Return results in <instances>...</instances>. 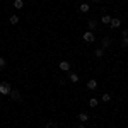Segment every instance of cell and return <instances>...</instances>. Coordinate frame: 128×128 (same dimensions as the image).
Returning a JSON list of instances; mask_svg holds the SVG:
<instances>
[{
  "mask_svg": "<svg viewBox=\"0 0 128 128\" xmlns=\"http://www.w3.org/2000/svg\"><path fill=\"white\" fill-rule=\"evenodd\" d=\"M10 90H12V87H10L9 82H0V94L2 96H9Z\"/></svg>",
  "mask_w": 128,
  "mask_h": 128,
  "instance_id": "cell-1",
  "label": "cell"
},
{
  "mask_svg": "<svg viewBox=\"0 0 128 128\" xmlns=\"http://www.w3.org/2000/svg\"><path fill=\"white\" fill-rule=\"evenodd\" d=\"M82 40L86 41V43H94L96 36H94V32H90V31H86V32L82 34Z\"/></svg>",
  "mask_w": 128,
  "mask_h": 128,
  "instance_id": "cell-2",
  "label": "cell"
},
{
  "mask_svg": "<svg viewBox=\"0 0 128 128\" xmlns=\"http://www.w3.org/2000/svg\"><path fill=\"white\" fill-rule=\"evenodd\" d=\"M58 67H60V70H63V72H68L72 65H70L67 60H63V62H60V63H58Z\"/></svg>",
  "mask_w": 128,
  "mask_h": 128,
  "instance_id": "cell-3",
  "label": "cell"
},
{
  "mask_svg": "<svg viewBox=\"0 0 128 128\" xmlns=\"http://www.w3.org/2000/svg\"><path fill=\"white\" fill-rule=\"evenodd\" d=\"M9 96H10V99H14V101H20V92L17 90V89H12Z\"/></svg>",
  "mask_w": 128,
  "mask_h": 128,
  "instance_id": "cell-4",
  "label": "cell"
},
{
  "mask_svg": "<svg viewBox=\"0 0 128 128\" xmlns=\"http://www.w3.org/2000/svg\"><path fill=\"white\" fill-rule=\"evenodd\" d=\"M109 26H111L113 29H118L120 26H121V20H120V19H116V17H114V19H111V22H109Z\"/></svg>",
  "mask_w": 128,
  "mask_h": 128,
  "instance_id": "cell-5",
  "label": "cell"
},
{
  "mask_svg": "<svg viewBox=\"0 0 128 128\" xmlns=\"http://www.w3.org/2000/svg\"><path fill=\"white\" fill-rule=\"evenodd\" d=\"M96 87H98V80H96V79H90L87 82V89H89V90H94Z\"/></svg>",
  "mask_w": 128,
  "mask_h": 128,
  "instance_id": "cell-6",
  "label": "cell"
},
{
  "mask_svg": "<svg viewBox=\"0 0 128 128\" xmlns=\"http://www.w3.org/2000/svg\"><path fill=\"white\" fill-rule=\"evenodd\" d=\"M79 120H80V123H86V121L89 120V114H87V113H84V111H80V113H79Z\"/></svg>",
  "mask_w": 128,
  "mask_h": 128,
  "instance_id": "cell-7",
  "label": "cell"
},
{
  "mask_svg": "<svg viewBox=\"0 0 128 128\" xmlns=\"http://www.w3.org/2000/svg\"><path fill=\"white\" fill-rule=\"evenodd\" d=\"M87 28H89V31H90V32H94V31H96V20L90 19V20L87 22Z\"/></svg>",
  "mask_w": 128,
  "mask_h": 128,
  "instance_id": "cell-8",
  "label": "cell"
},
{
  "mask_svg": "<svg viewBox=\"0 0 128 128\" xmlns=\"http://www.w3.org/2000/svg\"><path fill=\"white\" fill-rule=\"evenodd\" d=\"M68 80H70V82H74V84H77V82H79V75H77V74H70Z\"/></svg>",
  "mask_w": 128,
  "mask_h": 128,
  "instance_id": "cell-9",
  "label": "cell"
},
{
  "mask_svg": "<svg viewBox=\"0 0 128 128\" xmlns=\"http://www.w3.org/2000/svg\"><path fill=\"white\" fill-rule=\"evenodd\" d=\"M109 44H111V38H109V36L102 38V48H108Z\"/></svg>",
  "mask_w": 128,
  "mask_h": 128,
  "instance_id": "cell-10",
  "label": "cell"
},
{
  "mask_svg": "<svg viewBox=\"0 0 128 128\" xmlns=\"http://www.w3.org/2000/svg\"><path fill=\"white\" fill-rule=\"evenodd\" d=\"M98 104H99V101H98L96 98L89 99V106H90V108H98Z\"/></svg>",
  "mask_w": 128,
  "mask_h": 128,
  "instance_id": "cell-11",
  "label": "cell"
},
{
  "mask_svg": "<svg viewBox=\"0 0 128 128\" xmlns=\"http://www.w3.org/2000/svg\"><path fill=\"white\" fill-rule=\"evenodd\" d=\"M14 7L16 9H22L24 7V0H14Z\"/></svg>",
  "mask_w": 128,
  "mask_h": 128,
  "instance_id": "cell-12",
  "label": "cell"
},
{
  "mask_svg": "<svg viewBox=\"0 0 128 128\" xmlns=\"http://www.w3.org/2000/svg\"><path fill=\"white\" fill-rule=\"evenodd\" d=\"M89 9H90V7H89V4H82V5H80V12H82V14L89 12Z\"/></svg>",
  "mask_w": 128,
  "mask_h": 128,
  "instance_id": "cell-13",
  "label": "cell"
},
{
  "mask_svg": "<svg viewBox=\"0 0 128 128\" xmlns=\"http://www.w3.org/2000/svg\"><path fill=\"white\" fill-rule=\"evenodd\" d=\"M121 46L128 48V36H121Z\"/></svg>",
  "mask_w": 128,
  "mask_h": 128,
  "instance_id": "cell-14",
  "label": "cell"
},
{
  "mask_svg": "<svg viewBox=\"0 0 128 128\" xmlns=\"http://www.w3.org/2000/svg\"><path fill=\"white\" fill-rule=\"evenodd\" d=\"M10 24H17V22H19V17H17V16H16V14H12V16H10Z\"/></svg>",
  "mask_w": 128,
  "mask_h": 128,
  "instance_id": "cell-15",
  "label": "cell"
},
{
  "mask_svg": "<svg viewBox=\"0 0 128 128\" xmlns=\"http://www.w3.org/2000/svg\"><path fill=\"white\" fill-rule=\"evenodd\" d=\"M104 55V48H98L96 50V58H101Z\"/></svg>",
  "mask_w": 128,
  "mask_h": 128,
  "instance_id": "cell-16",
  "label": "cell"
},
{
  "mask_svg": "<svg viewBox=\"0 0 128 128\" xmlns=\"http://www.w3.org/2000/svg\"><path fill=\"white\" fill-rule=\"evenodd\" d=\"M101 20H102V24H109V22H111V17H109L108 14H104V16H102V19H101Z\"/></svg>",
  "mask_w": 128,
  "mask_h": 128,
  "instance_id": "cell-17",
  "label": "cell"
},
{
  "mask_svg": "<svg viewBox=\"0 0 128 128\" xmlns=\"http://www.w3.org/2000/svg\"><path fill=\"white\" fill-rule=\"evenodd\" d=\"M109 99H111V94H109V92H104V94H102V101H104V102H108Z\"/></svg>",
  "mask_w": 128,
  "mask_h": 128,
  "instance_id": "cell-18",
  "label": "cell"
},
{
  "mask_svg": "<svg viewBox=\"0 0 128 128\" xmlns=\"http://www.w3.org/2000/svg\"><path fill=\"white\" fill-rule=\"evenodd\" d=\"M5 67H7V62L4 56H0V68H5Z\"/></svg>",
  "mask_w": 128,
  "mask_h": 128,
  "instance_id": "cell-19",
  "label": "cell"
},
{
  "mask_svg": "<svg viewBox=\"0 0 128 128\" xmlns=\"http://www.w3.org/2000/svg\"><path fill=\"white\" fill-rule=\"evenodd\" d=\"M121 36H128V29H123V34Z\"/></svg>",
  "mask_w": 128,
  "mask_h": 128,
  "instance_id": "cell-20",
  "label": "cell"
},
{
  "mask_svg": "<svg viewBox=\"0 0 128 128\" xmlns=\"http://www.w3.org/2000/svg\"><path fill=\"white\" fill-rule=\"evenodd\" d=\"M79 128H86V126H84V123H80V125H79Z\"/></svg>",
  "mask_w": 128,
  "mask_h": 128,
  "instance_id": "cell-21",
  "label": "cell"
},
{
  "mask_svg": "<svg viewBox=\"0 0 128 128\" xmlns=\"http://www.w3.org/2000/svg\"><path fill=\"white\" fill-rule=\"evenodd\" d=\"M92 2H101V0H92Z\"/></svg>",
  "mask_w": 128,
  "mask_h": 128,
  "instance_id": "cell-22",
  "label": "cell"
}]
</instances>
